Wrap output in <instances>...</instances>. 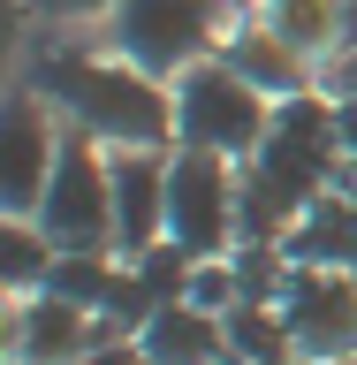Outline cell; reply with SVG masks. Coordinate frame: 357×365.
<instances>
[{
  "label": "cell",
  "instance_id": "cell-1",
  "mask_svg": "<svg viewBox=\"0 0 357 365\" xmlns=\"http://www.w3.org/2000/svg\"><path fill=\"white\" fill-rule=\"evenodd\" d=\"M342 130H335V99L304 91L274 107L267 145L244 160V198H236V244H281L304 205H319L342 182Z\"/></svg>",
  "mask_w": 357,
  "mask_h": 365
},
{
  "label": "cell",
  "instance_id": "cell-2",
  "mask_svg": "<svg viewBox=\"0 0 357 365\" xmlns=\"http://www.w3.org/2000/svg\"><path fill=\"white\" fill-rule=\"evenodd\" d=\"M31 84L53 99L68 130H84L107 153H175V84L145 76L137 61H91L76 46H46L31 61Z\"/></svg>",
  "mask_w": 357,
  "mask_h": 365
},
{
  "label": "cell",
  "instance_id": "cell-3",
  "mask_svg": "<svg viewBox=\"0 0 357 365\" xmlns=\"http://www.w3.org/2000/svg\"><path fill=\"white\" fill-rule=\"evenodd\" d=\"M114 53L137 61L145 76L175 84L182 68L213 61L236 31V0H122L114 8Z\"/></svg>",
  "mask_w": 357,
  "mask_h": 365
},
{
  "label": "cell",
  "instance_id": "cell-4",
  "mask_svg": "<svg viewBox=\"0 0 357 365\" xmlns=\"http://www.w3.org/2000/svg\"><path fill=\"white\" fill-rule=\"evenodd\" d=\"M267 130H274V99L251 84V76H236L221 53L175 76V145L221 153V160L244 168V160L267 145Z\"/></svg>",
  "mask_w": 357,
  "mask_h": 365
},
{
  "label": "cell",
  "instance_id": "cell-5",
  "mask_svg": "<svg viewBox=\"0 0 357 365\" xmlns=\"http://www.w3.org/2000/svg\"><path fill=\"white\" fill-rule=\"evenodd\" d=\"M236 198H244V168L221 153H167V244L190 259H228L236 251Z\"/></svg>",
  "mask_w": 357,
  "mask_h": 365
},
{
  "label": "cell",
  "instance_id": "cell-6",
  "mask_svg": "<svg viewBox=\"0 0 357 365\" xmlns=\"http://www.w3.org/2000/svg\"><path fill=\"white\" fill-rule=\"evenodd\" d=\"M38 228L53 251H114V168H107V145H91L84 130L61 137Z\"/></svg>",
  "mask_w": 357,
  "mask_h": 365
},
{
  "label": "cell",
  "instance_id": "cell-7",
  "mask_svg": "<svg viewBox=\"0 0 357 365\" xmlns=\"http://www.w3.org/2000/svg\"><path fill=\"white\" fill-rule=\"evenodd\" d=\"M68 122L53 114L38 84H8L0 91V213L16 221H38L46 182H53V160H61Z\"/></svg>",
  "mask_w": 357,
  "mask_h": 365
},
{
  "label": "cell",
  "instance_id": "cell-8",
  "mask_svg": "<svg viewBox=\"0 0 357 365\" xmlns=\"http://www.w3.org/2000/svg\"><path fill=\"white\" fill-rule=\"evenodd\" d=\"M281 319H289L304 365L357 358V274H342V267H296V259H289Z\"/></svg>",
  "mask_w": 357,
  "mask_h": 365
},
{
  "label": "cell",
  "instance_id": "cell-9",
  "mask_svg": "<svg viewBox=\"0 0 357 365\" xmlns=\"http://www.w3.org/2000/svg\"><path fill=\"white\" fill-rule=\"evenodd\" d=\"M114 168V259L167 244V153H107Z\"/></svg>",
  "mask_w": 357,
  "mask_h": 365
},
{
  "label": "cell",
  "instance_id": "cell-10",
  "mask_svg": "<svg viewBox=\"0 0 357 365\" xmlns=\"http://www.w3.org/2000/svg\"><path fill=\"white\" fill-rule=\"evenodd\" d=\"M221 61L236 68V76H251V84L267 91L274 107L281 99H304V91H319V68H312V53H296L281 31H274L267 16H251V23H236L228 31V46H221Z\"/></svg>",
  "mask_w": 357,
  "mask_h": 365
},
{
  "label": "cell",
  "instance_id": "cell-11",
  "mask_svg": "<svg viewBox=\"0 0 357 365\" xmlns=\"http://www.w3.org/2000/svg\"><path fill=\"white\" fill-rule=\"evenodd\" d=\"M137 342H145V365H236L228 358V327L221 312H205V304H160L145 327H137Z\"/></svg>",
  "mask_w": 357,
  "mask_h": 365
},
{
  "label": "cell",
  "instance_id": "cell-12",
  "mask_svg": "<svg viewBox=\"0 0 357 365\" xmlns=\"http://www.w3.org/2000/svg\"><path fill=\"white\" fill-rule=\"evenodd\" d=\"M99 335H107V319L84 304H68L53 289L23 297V365H76Z\"/></svg>",
  "mask_w": 357,
  "mask_h": 365
},
{
  "label": "cell",
  "instance_id": "cell-13",
  "mask_svg": "<svg viewBox=\"0 0 357 365\" xmlns=\"http://www.w3.org/2000/svg\"><path fill=\"white\" fill-rule=\"evenodd\" d=\"M281 251H289L296 267H342V274H357V198H350V190H327L319 205H304V221L281 236Z\"/></svg>",
  "mask_w": 357,
  "mask_h": 365
},
{
  "label": "cell",
  "instance_id": "cell-14",
  "mask_svg": "<svg viewBox=\"0 0 357 365\" xmlns=\"http://www.w3.org/2000/svg\"><path fill=\"white\" fill-rule=\"evenodd\" d=\"M259 16H267L296 53H312V61H327L335 46H350V0H267Z\"/></svg>",
  "mask_w": 357,
  "mask_h": 365
},
{
  "label": "cell",
  "instance_id": "cell-15",
  "mask_svg": "<svg viewBox=\"0 0 357 365\" xmlns=\"http://www.w3.org/2000/svg\"><path fill=\"white\" fill-rule=\"evenodd\" d=\"M221 327H228V358L236 365H296V335L281 319V304H228Z\"/></svg>",
  "mask_w": 357,
  "mask_h": 365
},
{
  "label": "cell",
  "instance_id": "cell-16",
  "mask_svg": "<svg viewBox=\"0 0 357 365\" xmlns=\"http://www.w3.org/2000/svg\"><path fill=\"white\" fill-rule=\"evenodd\" d=\"M46 274H53V244H46V228L0 213V297H38Z\"/></svg>",
  "mask_w": 357,
  "mask_h": 365
},
{
  "label": "cell",
  "instance_id": "cell-17",
  "mask_svg": "<svg viewBox=\"0 0 357 365\" xmlns=\"http://www.w3.org/2000/svg\"><path fill=\"white\" fill-rule=\"evenodd\" d=\"M114 282H122V259L114 251H53V274H46V289L68 297V304H84V312H107Z\"/></svg>",
  "mask_w": 357,
  "mask_h": 365
},
{
  "label": "cell",
  "instance_id": "cell-18",
  "mask_svg": "<svg viewBox=\"0 0 357 365\" xmlns=\"http://www.w3.org/2000/svg\"><path fill=\"white\" fill-rule=\"evenodd\" d=\"M130 267L145 274V289H152L160 304H182V297H190V274H198V259H190L182 244H152L145 259H130Z\"/></svg>",
  "mask_w": 357,
  "mask_h": 365
},
{
  "label": "cell",
  "instance_id": "cell-19",
  "mask_svg": "<svg viewBox=\"0 0 357 365\" xmlns=\"http://www.w3.org/2000/svg\"><path fill=\"white\" fill-rule=\"evenodd\" d=\"M190 304L228 312V304H236V267H228V259H198V274H190Z\"/></svg>",
  "mask_w": 357,
  "mask_h": 365
},
{
  "label": "cell",
  "instance_id": "cell-20",
  "mask_svg": "<svg viewBox=\"0 0 357 365\" xmlns=\"http://www.w3.org/2000/svg\"><path fill=\"white\" fill-rule=\"evenodd\" d=\"M319 91H327V99H357V38L319 61Z\"/></svg>",
  "mask_w": 357,
  "mask_h": 365
},
{
  "label": "cell",
  "instance_id": "cell-21",
  "mask_svg": "<svg viewBox=\"0 0 357 365\" xmlns=\"http://www.w3.org/2000/svg\"><path fill=\"white\" fill-rule=\"evenodd\" d=\"M38 23H91V16H114L122 0H23Z\"/></svg>",
  "mask_w": 357,
  "mask_h": 365
},
{
  "label": "cell",
  "instance_id": "cell-22",
  "mask_svg": "<svg viewBox=\"0 0 357 365\" xmlns=\"http://www.w3.org/2000/svg\"><path fill=\"white\" fill-rule=\"evenodd\" d=\"M76 365H145V342H137V335H114V327H107V335L91 342Z\"/></svg>",
  "mask_w": 357,
  "mask_h": 365
},
{
  "label": "cell",
  "instance_id": "cell-23",
  "mask_svg": "<svg viewBox=\"0 0 357 365\" xmlns=\"http://www.w3.org/2000/svg\"><path fill=\"white\" fill-rule=\"evenodd\" d=\"M23 0H0V91H8V68H16V46H23Z\"/></svg>",
  "mask_w": 357,
  "mask_h": 365
},
{
  "label": "cell",
  "instance_id": "cell-24",
  "mask_svg": "<svg viewBox=\"0 0 357 365\" xmlns=\"http://www.w3.org/2000/svg\"><path fill=\"white\" fill-rule=\"evenodd\" d=\"M0 365H23V297H0Z\"/></svg>",
  "mask_w": 357,
  "mask_h": 365
},
{
  "label": "cell",
  "instance_id": "cell-25",
  "mask_svg": "<svg viewBox=\"0 0 357 365\" xmlns=\"http://www.w3.org/2000/svg\"><path fill=\"white\" fill-rule=\"evenodd\" d=\"M335 130H342V153L357 160V99H335Z\"/></svg>",
  "mask_w": 357,
  "mask_h": 365
},
{
  "label": "cell",
  "instance_id": "cell-26",
  "mask_svg": "<svg viewBox=\"0 0 357 365\" xmlns=\"http://www.w3.org/2000/svg\"><path fill=\"white\" fill-rule=\"evenodd\" d=\"M335 190H350V198H357V160H342V182H335Z\"/></svg>",
  "mask_w": 357,
  "mask_h": 365
},
{
  "label": "cell",
  "instance_id": "cell-27",
  "mask_svg": "<svg viewBox=\"0 0 357 365\" xmlns=\"http://www.w3.org/2000/svg\"><path fill=\"white\" fill-rule=\"evenodd\" d=\"M350 38H357V0H350Z\"/></svg>",
  "mask_w": 357,
  "mask_h": 365
},
{
  "label": "cell",
  "instance_id": "cell-28",
  "mask_svg": "<svg viewBox=\"0 0 357 365\" xmlns=\"http://www.w3.org/2000/svg\"><path fill=\"white\" fill-rule=\"evenodd\" d=\"M335 365H357V358H335Z\"/></svg>",
  "mask_w": 357,
  "mask_h": 365
}]
</instances>
